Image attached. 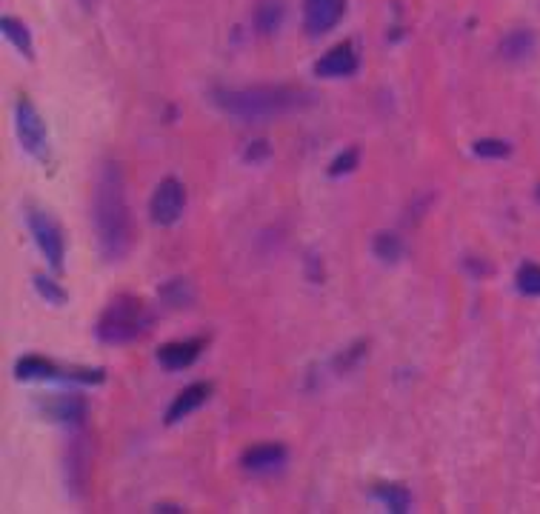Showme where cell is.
I'll list each match as a JSON object with an SVG mask.
<instances>
[{"label": "cell", "instance_id": "44dd1931", "mask_svg": "<svg viewBox=\"0 0 540 514\" xmlns=\"http://www.w3.org/2000/svg\"><path fill=\"white\" fill-rule=\"evenodd\" d=\"M471 152L478 157H486V160H504L512 155V146L506 141H497V138H480L471 143Z\"/></svg>", "mask_w": 540, "mask_h": 514}, {"label": "cell", "instance_id": "cb8c5ba5", "mask_svg": "<svg viewBox=\"0 0 540 514\" xmlns=\"http://www.w3.org/2000/svg\"><path fill=\"white\" fill-rule=\"evenodd\" d=\"M269 155H272L269 141H252L246 152H243V160H249V164H258V160H266Z\"/></svg>", "mask_w": 540, "mask_h": 514}, {"label": "cell", "instance_id": "2e32d148", "mask_svg": "<svg viewBox=\"0 0 540 514\" xmlns=\"http://www.w3.org/2000/svg\"><path fill=\"white\" fill-rule=\"evenodd\" d=\"M532 49H535V35L529 29H515V32H509L504 37L501 55L506 60H526L532 55Z\"/></svg>", "mask_w": 540, "mask_h": 514}, {"label": "cell", "instance_id": "9a60e30c", "mask_svg": "<svg viewBox=\"0 0 540 514\" xmlns=\"http://www.w3.org/2000/svg\"><path fill=\"white\" fill-rule=\"evenodd\" d=\"M372 494L381 500V503H383L389 511H395V514L409 511V506H412L409 489H407V486H398V483H377Z\"/></svg>", "mask_w": 540, "mask_h": 514}, {"label": "cell", "instance_id": "603a6c76", "mask_svg": "<svg viewBox=\"0 0 540 514\" xmlns=\"http://www.w3.org/2000/svg\"><path fill=\"white\" fill-rule=\"evenodd\" d=\"M358 160H360V149H358V146L346 149V152H341V155H337L332 164H329V178H341V174L355 172Z\"/></svg>", "mask_w": 540, "mask_h": 514}, {"label": "cell", "instance_id": "d4e9b609", "mask_svg": "<svg viewBox=\"0 0 540 514\" xmlns=\"http://www.w3.org/2000/svg\"><path fill=\"white\" fill-rule=\"evenodd\" d=\"M466 266H469V272H475V275H486V272H489V266L478 263V257H475V261H466Z\"/></svg>", "mask_w": 540, "mask_h": 514}, {"label": "cell", "instance_id": "9c48e42d", "mask_svg": "<svg viewBox=\"0 0 540 514\" xmlns=\"http://www.w3.org/2000/svg\"><path fill=\"white\" fill-rule=\"evenodd\" d=\"M209 395H212V383H206V381L186 386L181 395L169 403V409H166V414H164V423H166V426L181 423L186 414H192L197 406H204V403L209 400Z\"/></svg>", "mask_w": 540, "mask_h": 514}, {"label": "cell", "instance_id": "30bf717a", "mask_svg": "<svg viewBox=\"0 0 540 514\" xmlns=\"http://www.w3.org/2000/svg\"><path fill=\"white\" fill-rule=\"evenodd\" d=\"M358 69V55L352 44H337L315 63V75L320 77H349Z\"/></svg>", "mask_w": 540, "mask_h": 514}, {"label": "cell", "instance_id": "277c9868", "mask_svg": "<svg viewBox=\"0 0 540 514\" xmlns=\"http://www.w3.org/2000/svg\"><path fill=\"white\" fill-rule=\"evenodd\" d=\"M26 223H29L32 237L37 243V249L44 252V257L49 261V266L55 269V272H60L63 269V232H60V226L37 206H29V212H26Z\"/></svg>", "mask_w": 540, "mask_h": 514}, {"label": "cell", "instance_id": "8fae6325", "mask_svg": "<svg viewBox=\"0 0 540 514\" xmlns=\"http://www.w3.org/2000/svg\"><path fill=\"white\" fill-rule=\"evenodd\" d=\"M283 460H286V446L280 443H258L252 449L243 452L240 463L249 471H266V469H278Z\"/></svg>", "mask_w": 540, "mask_h": 514}, {"label": "cell", "instance_id": "d6986e66", "mask_svg": "<svg viewBox=\"0 0 540 514\" xmlns=\"http://www.w3.org/2000/svg\"><path fill=\"white\" fill-rule=\"evenodd\" d=\"M32 283H35L37 294L44 297L46 303H52V306H66V301H69V294H66V289H60V283H55V280L46 277V275H35Z\"/></svg>", "mask_w": 540, "mask_h": 514}, {"label": "cell", "instance_id": "5b68a950", "mask_svg": "<svg viewBox=\"0 0 540 514\" xmlns=\"http://www.w3.org/2000/svg\"><path fill=\"white\" fill-rule=\"evenodd\" d=\"M15 129H18V141L23 143V149L37 160H49V134L44 120H40L35 106L20 98L15 106Z\"/></svg>", "mask_w": 540, "mask_h": 514}, {"label": "cell", "instance_id": "e0dca14e", "mask_svg": "<svg viewBox=\"0 0 540 514\" xmlns=\"http://www.w3.org/2000/svg\"><path fill=\"white\" fill-rule=\"evenodd\" d=\"M0 26H4V35L9 37V44L15 46L23 58H32V32L26 29V23L20 18H4L0 20Z\"/></svg>", "mask_w": 540, "mask_h": 514}, {"label": "cell", "instance_id": "7402d4cb", "mask_svg": "<svg viewBox=\"0 0 540 514\" xmlns=\"http://www.w3.org/2000/svg\"><path fill=\"white\" fill-rule=\"evenodd\" d=\"M518 289L529 297H540V266L526 263L518 272Z\"/></svg>", "mask_w": 540, "mask_h": 514}, {"label": "cell", "instance_id": "7a4b0ae2", "mask_svg": "<svg viewBox=\"0 0 540 514\" xmlns=\"http://www.w3.org/2000/svg\"><path fill=\"white\" fill-rule=\"evenodd\" d=\"M212 103L221 112L232 115L246 124H261L280 115L306 109L315 103V94H309L298 86H246V89H214Z\"/></svg>", "mask_w": 540, "mask_h": 514}, {"label": "cell", "instance_id": "3957f363", "mask_svg": "<svg viewBox=\"0 0 540 514\" xmlns=\"http://www.w3.org/2000/svg\"><path fill=\"white\" fill-rule=\"evenodd\" d=\"M149 326V312H146V303L138 294H115L106 309L98 317V326H94V334H98L101 343H112V346H124L138 341V337Z\"/></svg>", "mask_w": 540, "mask_h": 514}, {"label": "cell", "instance_id": "4316f807", "mask_svg": "<svg viewBox=\"0 0 540 514\" xmlns=\"http://www.w3.org/2000/svg\"><path fill=\"white\" fill-rule=\"evenodd\" d=\"M537 197H540V186H537Z\"/></svg>", "mask_w": 540, "mask_h": 514}, {"label": "cell", "instance_id": "5bb4252c", "mask_svg": "<svg viewBox=\"0 0 540 514\" xmlns=\"http://www.w3.org/2000/svg\"><path fill=\"white\" fill-rule=\"evenodd\" d=\"M283 15H286L283 0H261L258 9H254V29L261 35H275L283 23Z\"/></svg>", "mask_w": 540, "mask_h": 514}, {"label": "cell", "instance_id": "ba28073f", "mask_svg": "<svg viewBox=\"0 0 540 514\" xmlns=\"http://www.w3.org/2000/svg\"><path fill=\"white\" fill-rule=\"evenodd\" d=\"M206 346V337H192V341H174V343H164L157 349V363L169 372H178L192 366V363L200 357V351Z\"/></svg>", "mask_w": 540, "mask_h": 514}, {"label": "cell", "instance_id": "52a82bcc", "mask_svg": "<svg viewBox=\"0 0 540 514\" xmlns=\"http://www.w3.org/2000/svg\"><path fill=\"white\" fill-rule=\"evenodd\" d=\"M346 0H303V26L309 35H326L343 18Z\"/></svg>", "mask_w": 540, "mask_h": 514}, {"label": "cell", "instance_id": "7c38bea8", "mask_svg": "<svg viewBox=\"0 0 540 514\" xmlns=\"http://www.w3.org/2000/svg\"><path fill=\"white\" fill-rule=\"evenodd\" d=\"M63 372L66 369L40 355H26L15 363V377H20V381H63Z\"/></svg>", "mask_w": 540, "mask_h": 514}, {"label": "cell", "instance_id": "4fadbf2b", "mask_svg": "<svg viewBox=\"0 0 540 514\" xmlns=\"http://www.w3.org/2000/svg\"><path fill=\"white\" fill-rule=\"evenodd\" d=\"M46 414L52 421H60V423H80L86 414V400L80 395H63V398H55L52 403L44 406Z\"/></svg>", "mask_w": 540, "mask_h": 514}, {"label": "cell", "instance_id": "ffe728a7", "mask_svg": "<svg viewBox=\"0 0 540 514\" xmlns=\"http://www.w3.org/2000/svg\"><path fill=\"white\" fill-rule=\"evenodd\" d=\"M160 297H164L166 306H189V301H192V286L178 277V280H169L160 286Z\"/></svg>", "mask_w": 540, "mask_h": 514}, {"label": "cell", "instance_id": "6da1fadb", "mask_svg": "<svg viewBox=\"0 0 540 514\" xmlns=\"http://www.w3.org/2000/svg\"><path fill=\"white\" fill-rule=\"evenodd\" d=\"M92 218H94V235H98L101 257L109 263L124 261L126 252L132 249V214L126 203L124 172H120L115 160L101 166L98 183H94Z\"/></svg>", "mask_w": 540, "mask_h": 514}, {"label": "cell", "instance_id": "ac0fdd59", "mask_svg": "<svg viewBox=\"0 0 540 514\" xmlns=\"http://www.w3.org/2000/svg\"><path fill=\"white\" fill-rule=\"evenodd\" d=\"M372 249L383 263H395V261H400V254H403V243H400V237L395 232H377L375 240H372Z\"/></svg>", "mask_w": 540, "mask_h": 514}, {"label": "cell", "instance_id": "484cf974", "mask_svg": "<svg viewBox=\"0 0 540 514\" xmlns=\"http://www.w3.org/2000/svg\"><path fill=\"white\" fill-rule=\"evenodd\" d=\"M84 4H86V6H89V4H92V0H84Z\"/></svg>", "mask_w": 540, "mask_h": 514}, {"label": "cell", "instance_id": "8992f818", "mask_svg": "<svg viewBox=\"0 0 540 514\" xmlns=\"http://www.w3.org/2000/svg\"><path fill=\"white\" fill-rule=\"evenodd\" d=\"M186 209V186L178 178H164L149 200V214L157 226H172Z\"/></svg>", "mask_w": 540, "mask_h": 514}]
</instances>
